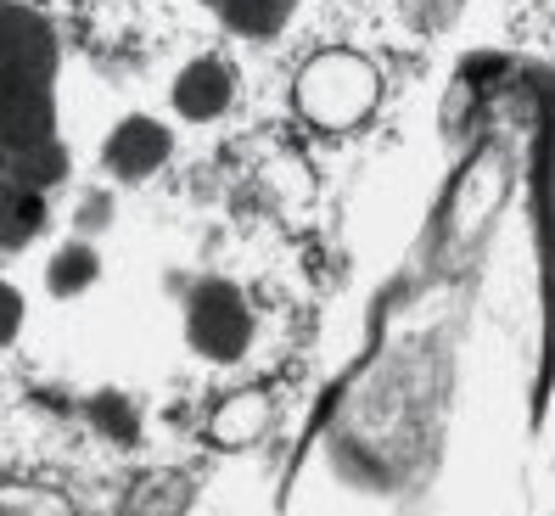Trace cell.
<instances>
[{"label": "cell", "instance_id": "obj_1", "mask_svg": "<svg viewBox=\"0 0 555 516\" xmlns=\"http://www.w3.org/2000/svg\"><path fill=\"white\" fill-rule=\"evenodd\" d=\"M292 102H298V113L314 129L343 136V129H359V124L376 113L382 74L359 51H320V56L304 62L298 85H292Z\"/></svg>", "mask_w": 555, "mask_h": 516}, {"label": "cell", "instance_id": "obj_2", "mask_svg": "<svg viewBox=\"0 0 555 516\" xmlns=\"http://www.w3.org/2000/svg\"><path fill=\"white\" fill-rule=\"evenodd\" d=\"M185 337L203 360L231 365L253 343V309L231 281H197L185 298Z\"/></svg>", "mask_w": 555, "mask_h": 516}, {"label": "cell", "instance_id": "obj_3", "mask_svg": "<svg viewBox=\"0 0 555 516\" xmlns=\"http://www.w3.org/2000/svg\"><path fill=\"white\" fill-rule=\"evenodd\" d=\"M169 152H175L169 129H163L157 118H146V113H135V118H124V124L113 129V136H107L102 164H107V175H113V180L141 185V180H152L163 164H169Z\"/></svg>", "mask_w": 555, "mask_h": 516}, {"label": "cell", "instance_id": "obj_4", "mask_svg": "<svg viewBox=\"0 0 555 516\" xmlns=\"http://www.w3.org/2000/svg\"><path fill=\"white\" fill-rule=\"evenodd\" d=\"M275 422V399L264 387H236V394H224L208 415V443L219 449H253L258 438L270 433Z\"/></svg>", "mask_w": 555, "mask_h": 516}, {"label": "cell", "instance_id": "obj_5", "mask_svg": "<svg viewBox=\"0 0 555 516\" xmlns=\"http://www.w3.org/2000/svg\"><path fill=\"white\" fill-rule=\"evenodd\" d=\"M231 95H236V79H231V68H224L219 56L185 62L180 79H175V107H180L185 118H197V124L219 118L224 107H231Z\"/></svg>", "mask_w": 555, "mask_h": 516}, {"label": "cell", "instance_id": "obj_6", "mask_svg": "<svg viewBox=\"0 0 555 516\" xmlns=\"http://www.w3.org/2000/svg\"><path fill=\"white\" fill-rule=\"evenodd\" d=\"M191 500H197V482H191L185 472L152 466V472H141L135 482H129L124 511H129V516H185Z\"/></svg>", "mask_w": 555, "mask_h": 516}, {"label": "cell", "instance_id": "obj_7", "mask_svg": "<svg viewBox=\"0 0 555 516\" xmlns=\"http://www.w3.org/2000/svg\"><path fill=\"white\" fill-rule=\"evenodd\" d=\"M46 231V191L28 180H0V253H17Z\"/></svg>", "mask_w": 555, "mask_h": 516}, {"label": "cell", "instance_id": "obj_8", "mask_svg": "<svg viewBox=\"0 0 555 516\" xmlns=\"http://www.w3.org/2000/svg\"><path fill=\"white\" fill-rule=\"evenodd\" d=\"M90 281H102V258H95L90 242H68V247H56V258L46 265V286L56 298H79Z\"/></svg>", "mask_w": 555, "mask_h": 516}, {"label": "cell", "instance_id": "obj_9", "mask_svg": "<svg viewBox=\"0 0 555 516\" xmlns=\"http://www.w3.org/2000/svg\"><path fill=\"white\" fill-rule=\"evenodd\" d=\"M0 516H79L74 500L46 482H0Z\"/></svg>", "mask_w": 555, "mask_h": 516}, {"label": "cell", "instance_id": "obj_10", "mask_svg": "<svg viewBox=\"0 0 555 516\" xmlns=\"http://www.w3.org/2000/svg\"><path fill=\"white\" fill-rule=\"evenodd\" d=\"M95 422H102V427H113V438H135V422H129V410L118 404V399H95Z\"/></svg>", "mask_w": 555, "mask_h": 516}, {"label": "cell", "instance_id": "obj_11", "mask_svg": "<svg viewBox=\"0 0 555 516\" xmlns=\"http://www.w3.org/2000/svg\"><path fill=\"white\" fill-rule=\"evenodd\" d=\"M17 320H23V298L12 293L7 281H0V348H7L17 337Z\"/></svg>", "mask_w": 555, "mask_h": 516}, {"label": "cell", "instance_id": "obj_12", "mask_svg": "<svg viewBox=\"0 0 555 516\" xmlns=\"http://www.w3.org/2000/svg\"><path fill=\"white\" fill-rule=\"evenodd\" d=\"M107 219H113V203H107V197H90V203H85V214H79L85 231H90V224H107Z\"/></svg>", "mask_w": 555, "mask_h": 516}]
</instances>
